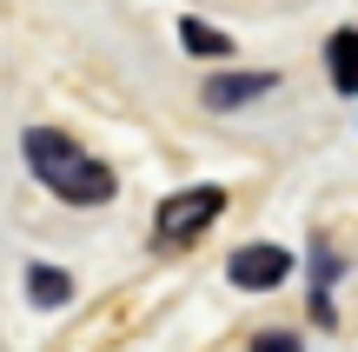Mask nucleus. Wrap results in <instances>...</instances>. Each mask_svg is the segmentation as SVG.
<instances>
[{
    "mask_svg": "<svg viewBox=\"0 0 358 352\" xmlns=\"http://www.w3.org/2000/svg\"><path fill=\"white\" fill-rule=\"evenodd\" d=\"M27 167H34V180L47 186L53 199H66V206H106V199H113V167H100L87 146H73L53 127L27 133Z\"/></svg>",
    "mask_w": 358,
    "mask_h": 352,
    "instance_id": "1",
    "label": "nucleus"
},
{
    "mask_svg": "<svg viewBox=\"0 0 358 352\" xmlns=\"http://www.w3.org/2000/svg\"><path fill=\"white\" fill-rule=\"evenodd\" d=\"M219 206H226V193L219 186H186V193H173L166 206H159V220H153V233H159V246H186V239H199L206 226L219 220Z\"/></svg>",
    "mask_w": 358,
    "mask_h": 352,
    "instance_id": "2",
    "label": "nucleus"
},
{
    "mask_svg": "<svg viewBox=\"0 0 358 352\" xmlns=\"http://www.w3.org/2000/svg\"><path fill=\"white\" fill-rule=\"evenodd\" d=\"M292 266H299V260H292L285 246H239V253L226 260V279H232L239 293H272V286L292 279Z\"/></svg>",
    "mask_w": 358,
    "mask_h": 352,
    "instance_id": "3",
    "label": "nucleus"
},
{
    "mask_svg": "<svg viewBox=\"0 0 358 352\" xmlns=\"http://www.w3.org/2000/svg\"><path fill=\"white\" fill-rule=\"evenodd\" d=\"M259 93H272V73H219V80H206V106H245Z\"/></svg>",
    "mask_w": 358,
    "mask_h": 352,
    "instance_id": "4",
    "label": "nucleus"
},
{
    "mask_svg": "<svg viewBox=\"0 0 358 352\" xmlns=\"http://www.w3.org/2000/svg\"><path fill=\"white\" fill-rule=\"evenodd\" d=\"M325 73H332V87H338V93H352V87H358V27H345V34L325 40Z\"/></svg>",
    "mask_w": 358,
    "mask_h": 352,
    "instance_id": "5",
    "label": "nucleus"
},
{
    "mask_svg": "<svg viewBox=\"0 0 358 352\" xmlns=\"http://www.w3.org/2000/svg\"><path fill=\"white\" fill-rule=\"evenodd\" d=\"M27 293H34V306H66L73 300V279L60 266H27Z\"/></svg>",
    "mask_w": 358,
    "mask_h": 352,
    "instance_id": "6",
    "label": "nucleus"
},
{
    "mask_svg": "<svg viewBox=\"0 0 358 352\" xmlns=\"http://www.w3.org/2000/svg\"><path fill=\"white\" fill-rule=\"evenodd\" d=\"M179 40H186V53H199V60H226L232 53V40L219 34V27H206V20H179Z\"/></svg>",
    "mask_w": 358,
    "mask_h": 352,
    "instance_id": "7",
    "label": "nucleus"
},
{
    "mask_svg": "<svg viewBox=\"0 0 358 352\" xmlns=\"http://www.w3.org/2000/svg\"><path fill=\"white\" fill-rule=\"evenodd\" d=\"M252 352H299V339H292V332H259Z\"/></svg>",
    "mask_w": 358,
    "mask_h": 352,
    "instance_id": "8",
    "label": "nucleus"
}]
</instances>
